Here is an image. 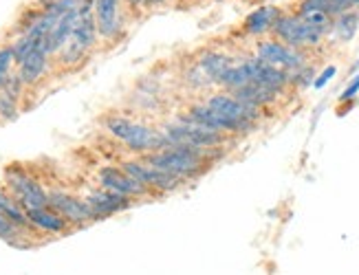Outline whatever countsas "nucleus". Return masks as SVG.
Wrapping results in <instances>:
<instances>
[{
    "instance_id": "obj_1",
    "label": "nucleus",
    "mask_w": 359,
    "mask_h": 275,
    "mask_svg": "<svg viewBox=\"0 0 359 275\" xmlns=\"http://www.w3.org/2000/svg\"><path fill=\"white\" fill-rule=\"evenodd\" d=\"M146 163L179 178H190L205 170V150L183 143H170L161 150L150 152L146 157Z\"/></svg>"
},
{
    "instance_id": "obj_2",
    "label": "nucleus",
    "mask_w": 359,
    "mask_h": 275,
    "mask_svg": "<svg viewBox=\"0 0 359 275\" xmlns=\"http://www.w3.org/2000/svg\"><path fill=\"white\" fill-rule=\"evenodd\" d=\"M106 130L111 132L115 139L123 141L133 152H150L161 150L168 143V136L159 130H152L144 124H137V121H130L126 117H111L106 121Z\"/></svg>"
},
{
    "instance_id": "obj_3",
    "label": "nucleus",
    "mask_w": 359,
    "mask_h": 275,
    "mask_svg": "<svg viewBox=\"0 0 359 275\" xmlns=\"http://www.w3.org/2000/svg\"><path fill=\"white\" fill-rule=\"evenodd\" d=\"M93 3H86L80 7V16H77V22L71 31V38L67 40V44L62 47V59L69 64L80 62L82 55L95 44L97 38V24H95V16H93Z\"/></svg>"
},
{
    "instance_id": "obj_4",
    "label": "nucleus",
    "mask_w": 359,
    "mask_h": 275,
    "mask_svg": "<svg viewBox=\"0 0 359 275\" xmlns=\"http://www.w3.org/2000/svg\"><path fill=\"white\" fill-rule=\"evenodd\" d=\"M163 134L168 136V143H183L201 150H210L223 143V134L218 130L194 124L190 119H181L179 124L168 126Z\"/></svg>"
},
{
    "instance_id": "obj_5",
    "label": "nucleus",
    "mask_w": 359,
    "mask_h": 275,
    "mask_svg": "<svg viewBox=\"0 0 359 275\" xmlns=\"http://www.w3.org/2000/svg\"><path fill=\"white\" fill-rule=\"evenodd\" d=\"M271 31L291 47H313L324 36L322 29L304 22L300 16H278Z\"/></svg>"
},
{
    "instance_id": "obj_6",
    "label": "nucleus",
    "mask_w": 359,
    "mask_h": 275,
    "mask_svg": "<svg viewBox=\"0 0 359 275\" xmlns=\"http://www.w3.org/2000/svg\"><path fill=\"white\" fill-rule=\"evenodd\" d=\"M7 188L9 194L13 196V201L22 209L46 207V203H49V194L40 188V183L36 178H31L27 172L15 170V167L7 172Z\"/></svg>"
},
{
    "instance_id": "obj_7",
    "label": "nucleus",
    "mask_w": 359,
    "mask_h": 275,
    "mask_svg": "<svg viewBox=\"0 0 359 275\" xmlns=\"http://www.w3.org/2000/svg\"><path fill=\"white\" fill-rule=\"evenodd\" d=\"M123 170H126L133 178H137L142 185H146L148 190H161V192H172L181 185L179 176L170 174V172H163L159 167H154L150 163H139V161H126L121 165Z\"/></svg>"
},
{
    "instance_id": "obj_8",
    "label": "nucleus",
    "mask_w": 359,
    "mask_h": 275,
    "mask_svg": "<svg viewBox=\"0 0 359 275\" xmlns=\"http://www.w3.org/2000/svg\"><path fill=\"white\" fill-rule=\"evenodd\" d=\"M97 181L104 190H113L117 194L123 196H130V198H139V196H146L150 190L146 185H142L137 178H133L123 167H115V165H106L100 170Z\"/></svg>"
},
{
    "instance_id": "obj_9",
    "label": "nucleus",
    "mask_w": 359,
    "mask_h": 275,
    "mask_svg": "<svg viewBox=\"0 0 359 275\" xmlns=\"http://www.w3.org/2000/svg\"><path fill=\"white\" fill-rule=\"evenodd\" d=\"M187 119L194 121V124L205 126V128L218 130V132H243V130L252 128V124H247V121H236V119H229L221 113H216L208 104L192 106L190 113H187Z\"/></svg>"
},
{
    "instance_id": "obj_10",
    "label": "nucleus",
    "mask_w": 359,
    "mask_h": 275,
    "mask_svg": "<svg viewBox=\"0 0 359 275\" xmlns=\"http://www.w3.org/2000/svg\"><path fill=\"white\" fill-rule=\"evenodd\" d=\"M46 205H49L51 209H55L60 216H65L73 225H86L90 220H95V216H93V211H90L86 201H80V198L65 194V192H51L49 203Z\"/></svg>"
},
{
    "instance_id": "obj_11",
    "label": "nucleus",
    "mask_w": 359,
    "mask_h": 275,
    "mask_svg": "<svg viewBox=\"0 0 359 275\" xmlns=\"http://www.w3.org/2000/svg\"><path fill=\"white\" fill-rule=\"evenodd\" d=\"M258 57L264 59V62H269L273 66H280L285 71H298L304 66V57L295 51L289 44H283V42H276V40H269V42H260L258 44Z\"/></svg>"
},
{
    "instance_id": "obj_12",
    "label": "nucleus",
    "mask_w": 359,
    "mask_h": 275,
    "mask_svg": "<svg viewBox=\"0 0 359 275\" xmlns=\"http://www.w3.org/2000/svg\"><path fill=\"white\" fill-rule=\"evenodd\" d=\"M84 201L88 203L95 220L97 218H106V216H113V213L123 211V209H128L133 205L130 196H123V194H117L113 190H104V188L97 190V192H93V194H88Z\"/></svg>"
},
{
    "instance_id": "obj_13",
    "label": "nucleus",
    "mask_w": 359,
    "mask_h": 275,
    "mask_svg": "<svg viewBox=\"0 0 359 275\" xmlns=\"http://www.w3.org/2000/svg\"><path fill=\"white\" fill-rule=\"evenodd\" d=\"M208 106H210V108H214L216 113L229 117V119L247 121V124H254V119L258 117V108H256V106H249V104L241 101L238 97L227 95V93L212 95L208 99Z\"/></svg>"
},
{
    "instance_id": "obj_14",
    "label": "nucleus",
    "mask_w": 359,
    "mask_h": 275,
    "mask_svg": "<svg viewBox=\"0 0 359 275\" xmlns=\"http://www.w3.org/2000/svg\"><path fill=\"white\" fill-rule=\"evenodd\" d=\"M247 71H249V80L256 82V84H262V86H269L273 90H280L287 82H289V75L285 69L280 66H273L269 62H264V59L256 57V59H247Z\"/></svg>"
},
{
    "instance_id": "obj_15",
    "label": "nucleus",
    "mask_w": 359,
    "mask_h": 275,
    "mask_svg": "<svg viewBox=\"0 0 359 275\" xmlns=\"http://www.w3.org/2000/svg\"><path fill=\"white\" fill-rule=\"evenodd\" d=\"M88 3H90V0H88ZM84 5H86V3H84ZM77 16H80V7H73V9L65 11V13H62V16L57 18V22L53 24L51 31L46 34V38H44V49L49 51V55H51V53H57V51L67 44V40L71 38L73 27H75V22H77Z\"/></svg>"
},
{
    "instance_id": "obj_16",
    "label": "nucleus",
    "mask_w": 359,
    "mask_h": 275,
    "mask_svg": "<svg viewBox=\"0 0 359 275\" xmlns=\"http://www.w3.org/2000/svg\"><path fill=\"white\" fill-rule=\"evenodd\" d=\"M93 16H95L97 34L113 38L119 29V0H93Z\"/></svg>"
},
{
    "instance_id": "obj_17",
    "label": "nucleus",
    "mask_w": 359,
    "mask_h": 275,
    "mask_svg": "<svg viewBox=\"0 0 359 275\" xmlns=\"http://www.w3.org/2000/svg\"><path fill=\"white\" fill-rule=\"evenodd\" d=\"M29 223L38 227V229H44V232H51V234H62L69 229V220L65 216H60L55 209H51L49 205L46 207H31V209H25Z\"/></svg>"
},
{
    "instance_id": "obj_18",
    "label": "nucleus",
    "mask_w": 359,
    "mask_h": 275,
    "mask_svg": "<svg viewBox=\"0 0 359 275\" xmlns=\"http://www.w3.org/2000/svg\"><path fill=\"white\" fill-rule=\"evenodd\" d=\"M46 59H49V51L44 49V40H42V44L38 49H34L31 51L22 62H18V78H20V82L22 84H36L42 75H44V71H46Z\"/></svg>"
},
{
    "instance_id": "obj_19",
    "label": "nucleus",
    "mask_w": 359,
    "mask_h": 275,
    "mask_svg": "<svg viewBox=\"0 0 359 275\" xmlns=\"http://www.w3.org/2000/svg\"><path fill=\"white\" fill-rule=\"evenodd\" d=\"M276 95H278V90H273L269 86H262V84H256V82H249V84L236 88V93H233V97H238L241 101H245L249 106H256V108H260V106H264V104L276 101Z\"/></svg>"
},
{
    "instance_id": "obj_20",
    "label": "nucleus",
    "mask_w": 359,
    "mask_h": 275,
    "mask_svg": "<svg viewBox=\"0 0 359 275\" xmlns=\"http://www.w3.org/2000/svg\"><path fill=\"white\" fill-rule=\"evenodd\" d=\"M280 11L276 7H260L256 11H252L245 20V31L252 36H260L264 31H269L273 27V22L278 20Z\"/></svg>"
},
{
    "instance_id": "obj_21",
    "label": "nucleus",
    "mask_w": 359,
    "mask_h": 275,
    "mask_svg": "<svg viewBox=\"0 0 359 275\" xmlns=\"http://www.w3.org/2000/svg\"><path fill=\"white\" fill-rule=\"evenodd\" d=\"M0 211H3L11 223H15V225L22 227V229L31 225L29 218H27V213H25V209L13 201L11 194H5L3 190H0Z\"/></svg>"
},
{
    "instance_id": "obj_22",
    "label": "nucleus",
    "mask_w": 359,
    "mask_h": 275,
    "mask_svg": "<svg viewBox=\"0 0 359 275\" xmlns=\"http://www.w3.org/2000/svg\"><path fill=\"white\" fill-rule=\"evenodd\" d=\"M231 64H229V57L227 55H223V53H205L201 57V69L205 71L212 80H216L218 82V78L229 69Z\"/></svg>"
},
{
    "instance_id": "obj_23",
    "label": "nucleus",
    "mask_w": 359,
    "mask_h": 275,
    "mask_svg": "<svg viewBox=\"0 0 359 275\" xmlns=\"http://www.w3.org/2000/svg\"><path fill=\"white\" fill-rule=\"evenodd\" d=\"M357 27H359L357 13L344 11V13H339L337 20H335V34L339 36V40H351L357 34Z\"/></svg>"
},
{
    "instance_id": "obj_24",
    "label": "nucleus",
    "mask_w": 359,
    "mask_h": 275,
    "mask_svg": "<svg viewBox=\"0 0 359 275\" xmlns=\"http://www.w3.org/2000/svg\"><path fill=\"white\" fill-rule=\"evenodd\" d=\"M300 18L304 20V22H309V24H313V27H318V29H322V31H326V29L331 27V13H326V11H322V9H306V7H300Z\"/></svg>"
},
{
    "instance_id": "obj_25",
    "label": "nucleus",
    "mask_w": 359,
    "mask_h": 275,
    "mask_svg": "<svg viewBox=\"0 0 359 275\" xmlns=\"http://www.w3.org/2000/svg\"><path fill=\"white\" fill-rule=\"evenodd\" d=\"M18 115V106H15V95L9 93L7 88H0V117L13 119Z\"/></svg>"
},
{
    "instance_id": "obj_26",
    "label": "nucleus",
    "mask_w": 359,
    "mask_h": 275,
    "mask_svg": "<svg viewBox=\"0 0 359 275\" xmlns=\"http://www.w3.org/2000/svg\"><path fill=\"white\" fill-rule=\"evenodd\" d=\"M22 227H18L15 223H11L3 211H0V238L7 242H15V238H20Z\"/></svg>"
},
{
    "instance_id": "obj_27",
    "label": "nucleus",
    "mask_w": 359,
    "mask_h": 275,
    "mask_svg": "<svg viewBox=\"0 0 359 275\" xmlns=\"http://www.w3.org/2000/svg\"><path fill=\"white\" fill-rule=\"evenodd\" d=\"M359 93V73L355 75V78H353V82L346 86V90H344V93H341L339 95V101H351L355 95Z\"/></svg>"
},
{
    "instance_id": "obj_28",
    "label": "nucleus",
    "mask_w": 359,
    "mask_h": 275,
    "mask_svg": "<svg viewBox=\"0 0 359 275\" xmlns=\"http://www.w3.org/2000/svg\"><path fill=\"white\" fill-rule=\"evenodd\" d=\"M11 62H15V59H13V51L11 49H3V51H0V75H5L9 71Z\"/></svg>"
},
{
    "instance_id": "obj_29",
    "label": "nucleus",
    "mask_w": 359,
    "mask_h": 275,
    "mask_svg": "<svg viewBox=\"0 0 359 275\" xmlns=\"http://www.w3.org/2000/svg\"><path fill=\"white\" fill-rule=\"evenodd\" d=\"M335 73H337V69H335V66H329V69H324V73H322L320 78H318V80L313 82V86H316V88H324L326 84H329V82H331V80L335 78Z\"/></svg>"
},
{
    "instance_id": "obj_30",
    "label": "nucleus",
    "mask_w": 359,
    "mask_h": 275,
    "mask_svg": "<svg viewBox=\"0 0 359 275\" xmlns=\"http://www.w3.org/2000/svg\"><path fill=\"white\" fill-rule=\"evenodd\" d=\"M163 0H142V5L144 7H157V5H161Z\"/></svg>"
},
{
    "instance_id": "obj_31",
    "label": "nucleus",
    "mask_w": 359,
    "mask_h": 275,
    "mask_svg": "<svg viewBox=\"0 0 359 275\" xmlns=\"http://www.w3.org/2000/svg\"><path fill=\"white\" fill-rule=\"evenodd\" d=\"M128 5L135 7V5H142V0H128Z\"/></svg>"
},
{
    "instance_id": "obj_32",
    "label": "nucleus",
    "mask_w": 359,
    "mask_h": 275,
    "mask_svg": "<svg viewBox=\"0 0 359 275\" xmlns=\"http://www.w3.org/2000/svg\"><path fill=\"white\" fill-rule=\"evenodd\" d=\"M351 3V7H359V0H348Z\"/></svg>"
}]
</instances>
